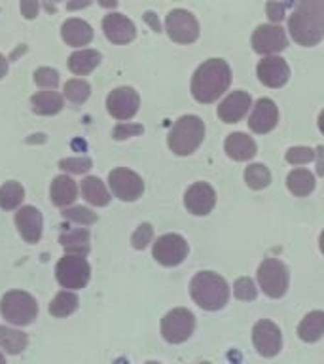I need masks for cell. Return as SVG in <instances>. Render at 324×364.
<instances>
[{
	"label": "cell",
	"instance_id": "6da1fadb",
	"mask_svg": "<svg viewBox=\"0 0 324 364\" xmlns=\"http://www.w3.org/2000/svg\"><path fill=\"white\" fill-rule=\"evenodd\" d=\"M288 33L294 42L311 48L324 38V0H303L288 17Z\"/></svg>",
	"mask_w": 324,
	"mask_h": 364
},
{
	"label": "cell",
	"instance_id": "7a4b0ae2",
	"mask_svg": "<svg viewBox=\"0 0 324 364\" xmlns=\"http://www.w3.org/2000/svg\"><path fill=\"white\" fill-rule=\"evenodd\" d=\"M232 84V68L224 59H209L199 65L192 78V95L201 105L215 102Z\"/></svg>",
	"mask_w": 324,
	"mask_h": 364
},
{
	"label": "cell",
	"instance_id": "3957f363",
	"mask_svg": "<svg viewBox=\"0 0 324 364\" xmlns=\"http://www.w3.org/2000/svg\"><path fill=\"white\" fill-rule=\"evenodd\" d=\"M190 294L201 309L218 311L230 300V287L218 273L199 272L190 283Z\"/></svg>",
	"mask_w": 324,
	"mask_h": 364
},
{
	"label": "cell",
	"instance_id": "277c9868",
	"mask_svg": "<svg viewBox=\"0 0 324 364\" xmlns=\"http://www.w3.org/2000/svg\"><path fill=\"white\" fill-rule=\"evenodd\" d=\"M205 139L203 119L193 114L182 116L175 122L173 129L169 131L167 144L176 156H190L199 148Z\"/></svg>",
	"mask_w": 324,
	"mask_h": 364
},
{
	"label": "cell",
	"instance_id": "5b68a950",
	"mask_svg": "<svg viewBox=\"0 0 324 364\" xmlns=\"http://www.w3.org/2000/svg\"><path fill=\"white\" fill-rule=\"evenodd\" d=\"M0 313L8 323L16 326H27L34 323V318L38 315V304L25 290H10L2 296L0 300Z\"/></svg>",
	"mask_w": 324,
	"mask_h": 364
},
{
	"label": "cell",
	"instance_id": "8992f818",
	"mask_svg": "<svg viewBox=\"0 0 324 364\" xmlns=\"http://www.w3.org/2000/svg\"><path fill=\"white\" fill-rule=\"evenodd\" d=\"M55 277L63 289H68L70 292L84 289L91 277L90 262L85 260V256L65 255L57 262Z\"/></svg>",
	"mask_w": 324,
	"mask_h": 364
},
{
	"label": "cell",
	"instance_id": "52a82bcc",
	"mask_svg": "<svg viewBox=\"0 0 324 364\" xmlns=\"http://www.w3.org/2000/svg\"><path fill=\"white\" fill-rule=\"evenodd\" d=\"M258 283L269 298H283L290 284L288 267L277 258H266L258 267Z\"/></svg>",
	"mask_w": 324,
	"mask_h": 364
},
{
	"label": "cell",
	"instance_id": "ba28073f",
	"mask_svg": "<svg viewBox=\"0 0 324 364\" xmlns=\"http://www.w3.org/2000/svg\"><path fill=\"white\" fill-rule=\"evenodd\" d=\"M195 317L186 307H175L161 318V336L169 343H184L193 334Z\"/></svg>",
	"mask_w": 324,
	"mask_h": 364
},
{
	"label": "cell",
	"instance_id": "9c48e42d",
	"mask_svg": "<svg viewBox=\"0 0 324 364\" xmlns=\"http://www.w3.org/2000/svg\"><path fill=\"white\" fill-rule=\"evenodd\" d=\"M165 31L176 44H192L199 38V23L188 10H173L165 17Z\"/></svg>",
	"mask_w": 324,
	"mask_h": 364
},
{
	"label": "cell",
	"instance_id": "30bf717a",
	"mask_svg": "<svg viewBox=\"0 0 324 364\" xmlns=\"http://www.w3.org/2000/svg\"><path fill=\"white\" fill-rule=\"evenodd\" d=\"M152 255L158 264L165 267H175L188 256L186 239L178 233H165L153 243Z\"/></svg>",
	"mask_w": 324,
	"mask_h": 364
},
{
	"label": "cell",
	"instance_id": "8fae6325",
	"mask_svg": "<svg viewBox=\"0 0 324 364\" xmlns=\"http://www.w3.org/2000/svg\"><path fill=\"white\" fill-rule=\"evenodd\" d=\"M108 186L112 193L122 201H136L144 192V182L135 171L118 167V169L110 171L108 175Z\"/></svg>",
	"mask_w": 324,
	"mask_h": 364
},
{
	"label": "cell",
	"instance_id": "7c38bea8",
	"mask_svg": "<svg viewBox=\"0 0 324 364\" xmlns=\"http://www.w3.org/2000/svg\"><path fill=\"white\" fill-rule=\"evenodd\" d=\"M139 107H141V97L133 87H127V85L125 87H116L107 97L108 114L112 118L119 119V122L133 118L139 112Z\"/></svg>",
	"mask_w": 324,
	"mask_h": 364
},
{
	"label": "cell",
	"instance_id": "4fadbf2b",
	"mask_svg": "<svg viewBox=\"0 0 324 364\" xmlns=\"http://www.w3.org/2000/svg\"><path fill=\"white\" fill-rule=\"evenodd\" d=\"M252 341L261 357H275L283 347V336L275 323L261 318L252 328Z\"/></svg>",
	"mask_w": 324,
	"mask_h": 364
},
{
	"label": "cell",
	"instance_id": "5bb4252c",
	"mask_svg": "<svg viewBox=\"0 0 324 364\" xmlns=\"http://www.w3.org/2000/svg\"><path fill=\"white\" fill-rule=\"evenodd\" d=\"M288 46L286 33L281 25H260L252 34V48L260 55H273Z\"/></svg>",
	"mask_w": 324,
	"mask_h": 364
},
{
	"label": "cell",
	"instance_id": "9a60e30c",
	"mask_svg": "<svg viewBox=\"0 0 324 364\" xmlns=\"http://www.w3.org/2000/svg\"><path fill=\"white\" fill-rule=\"evenodd\" d=\"M184 205L188 213L195 216H207L216 205V192L209 182H195L184 193Z\"/></svg>",
	"mask_w": 324,
	"mask_h": 364
},
{
	"label": "cell",
	"instance_id": "2e32d148",
	"mask_svg": "<svg viewBox=\"0 0 324 364\" xmlns=\"http://www.w3.org/2000/svg\"><path fill=\"white\" fill-rule=\"evenodd\" d=\"M256 74H258V80L261 84L277 90L288 82L290 67L283 57H264L256 67Z\"/></svg>",
	"mask_w": 324,
	"mask_h": 364
},
{
	"label": "cell",
	"instance_id": "e0dca14e",
	"mask_svg": "<svg viewBox=\"0 0 324 364\" xmlns=\"http://www.w3.org/2000/svg\"><path fill=\"white\" fill-rule=\"evenodd\" d=\"M102 31L112 44H129L136 36L135 23L124 14H108L102 19Z\"/></svg>",
	"mask_w": 324,
	"mask_h": 364
},
{
	"label": "cell",
	"instance_id": "ac0fdd59",
	"mask_svg": "<svg viewBox=\"0 0 324 364\" xmlns=\"http://www.w3.org/2000/svg\"><path fill=\"white\" fill-rule=\"evenodd\" d=\"M279 122V110L277 105L271 101V99H258V102L254 105V110L250 114L249 118V127L258 135H264V133H269V131L275 129V125Z\"/></svg>",
	"mask_w": 324,
	"mask_h": 364
},
{
	"label": "cell",
	"instance_id": "d6986e66",
	"mask_svg": "<svg viewBox=\"0 0 324 364\" xmlns=\"http://www.w3.org/2000/svg\"><path fill=\"white\" fill-rule=\"evenodd\" d=\"M42 224H44L42 213L33 205L21 207L16 213V226L27 243H38L40 237H42Z\"/></svg>",
	"mask_w": 324,
	"mask_h": 364
},
{
	"label": "cell",
	"instance_id": "ffe728a7",
	"mask_svg": "<svg viewBox=\"0 0 324 364\" xmlns=\"http://www.w3.org/2000/svg\"><path fill=\"white\" fill-rule=\"evenodd\" d=\"M252 107V99L247 91H232L224 101L218 105V118L224 124H237Z\"/></svg>",
	"mask_w": 324,
	"mask_h": 364
},
{
	"label": "cell",
	"instance_id": "44dd1931",
	"mask_svg": "<svg viewBox=\"0 0 324 364\" xmlns=\"http://www.w3.org/2000/svg\"><path fill=\"white\" fill-rule=\"evenodd\" d=\"M61 36L68 46H87L93 40V28L84 19L72 17L63 23Z\"/></svg>",
	"mask_w": 324,
	"mask_h": 364
},
{
	"label": "cell",
	"instance_id": "7402d4cb",
	"mask_svg": "<svg viewBox=\"0 0 324 364\" xmlns=\"http://www.w3.org/2000/svg\"><path fill=\"white\" fill-rule=\"evenodd\" d=\"M226 154L235 161H249L256 156V142L244 133H232L224 142Z\"/></svg>",
	"mask_w": 324,
	"mask_h": 364
},
{
	"label": "cell",
	"instance_id": "603a6c76",
	"mask_svg": "<svg viewBox=\"0 0 324 364\" xmlns=\"http://www.w3.org/2000/svg\"><path fill=\"white\" fill-rule=\"evenodd\" d=\"M51 203L55 207H68L78 198V186L76 182L67 175H59L51 182Z\"/></svg>",
	"mask_w": 324,
	"mask_h": 364
},
{
	"label": "cell",
	"instance_id": "cb8c5ba5",
	"mask_svg": "<svg viewBox=\"0 0 324 364\" xmlns=\"http://www.w3.org/2000/svg\"><path fill=\"white\" fill-rule=\"evenodd\" d=\"M101 61L102 55L97 50H80L68 57L67 67L76 76H85V74L93 73Z\"/></svg>",
	"mask_w": 324,
	"mask_h": 364
},
{
	"label": "cell",
	"instance_id": "d4e9b609",
	"mask_svg": "<svg viewBox=\"0 0 324 364\" xmlns=\"http://www.w3.org/2000/svg\"><path fill=\"white\" fill-rule=\"evenodd\" d=\"M80 190H82V196L87 203L95 205V207H107L110 203V192L108 188L104 186V182L99 178V176H85L82 184H80Z\"/></svg>",
	"mask_w": 324,
	"mask_h": 364
},
{
	"label": "cell",
	"instance_id": "484cf974",
	"mask_svg": "<svg viewBox=\"0 0 324 364\" xmlns=\"http://www.w3.org/2000/svg\"><path fill=\"white\" fill-rule=\"evenodd\" d=\"M59 243L63 245V249L67 255L85 256L90 252V232L85 228H78V230H68L59 237Z\"/></svg>",
	"mask_w": 324,
	"mask_h": 364
},
{
	"label": "cell",
	"instance_id": "4316f807",
	"mask_svg": "<svg viewBox=\"0 0 324 364\" xmlns=\"http://www.w3.org/2000/svg\"><path fill=\"white\" fill-rule=\"evenodd\" d=\"M31 105L38 116H53L61 112L65 101L57 91H38L31 97Z\"/></svg>",
	"mask_w": 324,
	"mask_h": 364
},
{
	"label": "cell",
	"instance_id": "83f0119b",
	"mask_svg": "<svg viewBox=\"0 0 324 364\" xmlns=\"http://www.w3.org/2000/svg\"><path fill=\"white\" fill-rule=\"evenodd\" d=\"M298 336L307 343L320 340L324 336V311L307 313L298 326Z\"/></svg>",
	"mask_w": 324,
	"mask_h": 364
},
{
	"label": "cell",
	"instance_id": "f1b7e54d",
	"mask_svg": "<svg viewBox=\"0 0 324 364\" xmlns=\"http://www.w3.org/2000/svg\"><path fill=\"white\" fill-rule=\"evenodd\" d=\"M286 188L298 198H306L315 190V176L307 169L290 171L286 176Z\"/></svg>",
	"mask_w": 324,
	"mask_h": 364
},
{
	"label": "cell",
	"instance_id": "f546056e",
	"mask_svg": "<svg viewBox=\"0 0 324 364\" xmlns=\"http://www.w3.org/2000/svg\"><path fill=\"white\" fill-rule=\"evenodd\" d=\"M28 343L27 334L23 330L10 328V326H0V349H4L8 355H19L25 351Z\"/></svg>",
	"mask_w": 324,
	"mask_h": 364
},
{
	"label": "cell",
	"instance_id": "4dcf8cb0",
	"mask_svg": "<svg viewBox=\"0 0 324 364\" xmlns=\"http://www.w3.org/2000/svg\"><path fill=\"white\" fill-rule=\"evenodd\" d=\"M78 296L70 292V290H61L59 294L51 300L50 304V313L57 318H65L68 315H72L78 309Z\"/></svg>",
	"mask_w": 324,
	"mask_h": 364
},
{
	"label": "cell",
	"instance_id": "1f68e13d",
	"mask_svg": "<svg viewBox=\"0 0 324 364\" xmlns=\"http://www.w3.org/2000/svg\"><path fill=\"white\" fill-rule=\"evenodd\" d=\"M25 190L17 181H8L0 186V207L4 210H14L23 203Z\"/></svg>",
	"mask_w": 324,
	"mask_h": 364
},
{
	"label": "cell",
	"instance_id": "d6a6232c",
	"mask_svg": "<svg viewBox=\"0 0 324 364\" xmlns=\"http://www.w3.org/2000/svg\"><path fill=\"white\" fill-rule=\"evenodd\" d=\"M244 182L252 190H264L271 182V173H269L266 165L252 164L244 169Z\"/></svg>",
	"mask_w": 324,
	"mask_h": 364
},
{
	"label": "cell",
	"instance_id": "836d02e7",
	"mask_svg": "<svg viewBox=\"0 0 324 364\" xmlns=\"http://www.w3.org/2000/svg\"><path fill=\"white\" fill-rule=\"evenodd\" d=\"M63 93H65V97H67L72 105H82V102L87 101V97L91 95V85L87 84L85 80H68L67 84H65Z\"/></svg>",
	"mask_w": 324,
	"mask_h": 364
},
{
	"label": "cell",
	"instance_id": "e575fe53",
	"mask_svg": "<svg viewBox=\"0 0 324 364\" xmlns=\"http://www.w3.org/2000/svg\"><path fill=\"white\" fill-rule=\"evenodd\" d=\"M63 216L70 222H76V224H84V226H90V224H95L97 215L87 207H82V205H76V207H70V209L63 210Z\"/></svg>",
	"mask_w": 324,
	"mask_h": 364
},
{
	"label": "cell",
	"instance_id": "d590c367",
	"mask_svg": "<svg viewBox=\"0 0 324 364\" xmlns=\"http://www.w3.org/2000/svg\"><path fill=\"white\" fill-rule=\"evenodd\" d=\"M233 294L235 298L243 301H252L256 300V296H258V289H256L254 281L250 277H241L235 281L233 284Z\"/></svg>",
	"mask_w": 324,
	"mask_h": 364
},
{
	"label": "cell",
	"instance_id": "8d00e7d4",
	"mask_svg": "<svg viewBox=\"0 0 324 364\" xmlns=\"http://www.w3.org/2000/svg\"><path fill=\"white\" fill-rule=\"evenodd\" d=\"M34 82L42 90H53V87L59 85V73H57L55 68L40 67L34 73Z\"/></svg>",
	"mask_w": 324,
	"mask_h": 364
},
{
	"label": "cell",
	"instance_id": "74e56055",
	"mask_svg": "<svg viewBox=\"0 0 324 364\" xmlns=\"http://www.w3.org/2000/svg\"><path fill=\"white\" fill-rule=\"evenodd\" d=\"M153 239V228L152 224H141V226L136 228L135 233H133V237H131V245H133V249L136 250H144L148 245L152 243Z\"/></svg>",
	"mask_w": 324,
	"mask_h": 364
},
{
	"label": "cell",
	"instance_id": "f35d334b",
	"mask_svg": "<svg viewBox=\"0 0 324 364\" xmlns=\"http://www.w3.org/2000/svg\"><path fill=\"white\" fill-rule=\"evenodd\" d=\"M91 165H93V161L90 158H65L59 161V169L74 173V175H84L91 169Z\"/></svg>",
	"mask_w": 324,
	"mask_h": 364
},
{
	"label": "cell",
	"instance_id": "ab89813d",
	"mask_svg": "<svg viewBox=\"0 0 324 364\" xmlns=\"http://www.w3.org/2000/svg\"><path fill=\"white\" fill-rule=\"evenodd\" d=\"M284 158H286V161H288L290 165H306L315 159V150H311V148L307 146L288 148Z\"/></svg>",
	"mask_w": 324,
	"mask_h": 364
},
{
	"label": "cell",
	"instance_id": "60d3db41",
	"mask_svg": "<svg viewBox=\"0 0 324 364\" xmlns=\"http://www.w3.org/2000/svg\"><path fill=\"white\" fill-rule=\"evenodd\" d=\"M142 133H144V127L139 124H118L114 127L112 136L114 141H125V139H129V136L142 135Z\"/></svg>",
	"mask_w": 324,
	"mask_h": 364
},
{
	"label": "cell",
	"instance_id": "b9f144b4",
	"mask_svg": "<svg viewBox=\"0 0 324 364\" xmlns=\"http://www.w3.org/2000/svg\"><path fill=\"white\" fill-rule=\"evenodd\" d=\"M288 8V4H281V2H267L266 10L267 17L271 19L273 23H279L284 17V10Z\"/></svg>",
	"mask_w": 324,
	"mask_h": 364
},
{
	"label": "cell",
	"instance_id": "7bdbcfd3",
	"mask_svg": "<svg viewBox=\"0 0 324 364\" xmlns=\"http://www.w3.org/2000/svg\"><path fill=\"white\" fill-rule=\"evenodd\" d=\"M38 2H34V0H23L21 2V11L25 19H34V17L38 16Z\"/></svg>",
	"mask_w": 324,
	"mask_h": 364
},
{
	"label": "cell",
	"instance_id": "ee69618b",
	"mask_svg": "<svg viewBox=\"0 0 324 364\" xmlns=\"http://www.w3.org/2000/svg\"><path fill=\"white\" fill-rule=\"evenodd\" d=\"M144 21H146L148 25H150V27L156 31V33H161V25H159L156 14H152V11H146V14H144Z\"/></svg>",
	"mask_w": 324,
	"mask_h": 364
},
{
	"label": "cell",
	"instance_id": "f6af8a7d",
	"mask_svg": "<svg viewBox=\"0 0 324 364\" xmlns=\"http://www.w3.org/2000/svg\"><path fill=\"white\" fill-rule=\"evenodd\" d=\"M315 156H317V173L318 176H324V146H318L317 152H315Z\"/></svg>",
	"mask_w": 324,
	"mask_h": 364
},
{
	"label": "cell",
	"instance_id": "bcb514c9",
	"mask_svg": "<svg viewBox=\"0 0 324 364\" xmlns=\"http://www.w3.org/2000/svg\"><path fill=\"white\" fill-rule=\"evenodd\" d=\"M6 74H8V61H6V57L0 53V80L4 78Z\"/></svg>",
	"mask_w": 324,
	"mask_h": 364
},
{
	"label": "cell",
	"instance_id": "7dc6e473",
	"mask_svg": "<svg viewBox=\"0 0 324 364\" xmlns=\"http://www.w3.org/2000/svg\"><path fill=\"white\" fill-rule=\"evenodd\" d=\"M90 4H91L90 0H85V2H68L67 8L68 10H80V8H87Z\"/></svg>",
	"mask_w": 324,
	"mask_h": 364
},
{
	"label": "cell",
	"instance_id": "c3c4849f",
	"mask_svg": "<svg viewBox=\"0 0 324 364\" xmlns=\"http://www.w3.org/2000/svg\"><path fill=\"white\" fill-rule=\"evenodd\" d=\"M318 129H320V133H324V110L318 114Z\"/></svg>",
	"mask_w": 324,
	"mask_h": 364
},
{
	"label": "cell",
	"instance_id": "681fc988",
	"mask_svg": "<svg viewBox=\"0 0 324 364\" xmlns=\"http://www.w3.org/2000/svg\"><path fill=\"white\" fill-rule=\"evenodd\" d=\"M318 247H320V250H323V255H324V230L323 233H320V237H318Z\"/></svg>",
	"mask_w": 324,
	"mask_h": 364
},
{
	"label": "cell",
	"instance_id": "f907efd6",
	"mask_svg": "<svg viewBox=\"0 0 324 364\" xmlns=\"http://www.w3.org/2000/svg\"><path fill=\"white\" fill-rule=\"evenodd\" d=\"M0 364H6V358H4V355H2V353H0Z\"/></svg>",
	"mask_w": 324,
	"mask_h": 364
},
{
	"label": "cell",
	"instance_id": "816d5d0a",
	"mask_svg": "<svg viewBox=\"0 0 324 364\" xmlns=\"http://www.w3.org/2000/svg\"><path fill=\"white\" fill-rule=\"evenodd\" d=\"M146 364H159V363H156V360H148Z\"/></svg>",
	"mask_w": 324,
	"mask_h": 364
},
{
	"label": "cell",
	"instance_id": "f5cc1de1",
	"mask_svg": "<svg viewBox=\"0 0 324 364\" xmlns=\"http://www.w3.org/2000/svg\"><path fill=\"white\" fill-rule=\"evenodd\" d=\"M199 364H210V363H199Z\"/></svg>",
	"mask_w": 324,
	"mask_h": 364
}]
</instances>
